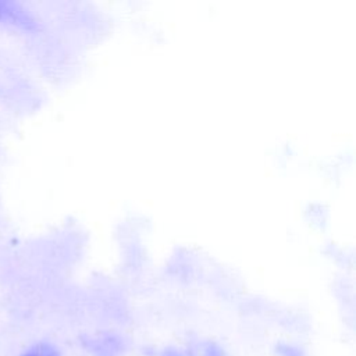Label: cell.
<instances>
[{
  "label": "cell",
  "mask_w": 356,
  "mask_h": 356,
  "mask_svg": "<svg viewBox=\"0 0 356 356\" xmlns=\"http://www.w3.org/2000/svg\"><path fill=\"white\" fill-rule=\"evenodd\" d=\"M24 356H60V355L51 345L40 343L32 348L31 350H28Z\"/></svg>",
  "instance_id": "6da1fadb"
}]
</instances>
